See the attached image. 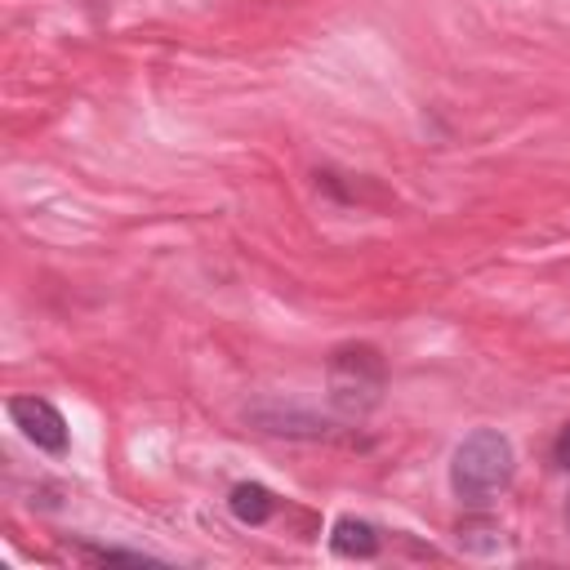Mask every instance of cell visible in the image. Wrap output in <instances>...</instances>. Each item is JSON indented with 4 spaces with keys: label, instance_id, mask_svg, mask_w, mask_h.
Segmentation results:
<instances>
[{
    "label": "cell",
    "instance_id": "6da1fadb",
    "mask_svg": "<svg viewBox=\"0 0 570 570\" xmlns=\"http://www.w3.org/2000/svg\"><path fill=\"white\" fill-rule=\"evenodd\" d=\"M512 472H517V454H512V441L499 428L468 432L450 454V490L463 508L494 503L512 485Z\"/></svg>",
    "mask_w": 570,
    "mask_h": 570
},
{
    "label": "cell",
    "instance_id": "7a4b0ae2",
    "mask_svg": "<svg viewBox=\"0 0 570 570\" xmlns=\"http://www.w3.org/2000/svg\"><path fill=\"white\" fill-rule=\"evenodd\" d=\"M383 387H387V370H383V356L370 343L334 347V356H330V401L343 419H365L383 401Z\"/></svg>",
    "mask_w": 570,
    "mask_h": 570
},
{
    "label": "cell",
    "instance_id": "3957f363",
    "mask_svg": "<svg viewBox=\"0 0 570 570\" xmlns=\"http://www.w3.org/2000/svg\"><path fill=\"white\" fill-rule=\"evenodd\" d=\"M13 428L45 454H67V419L45 396H9Z\"/></svg>",
    "mask_w": 570,
    "mask_h": 570
},
{
    "label": "cell",
    "instance_id": "277c9868",
    "mask_svg": "<svg viewBox=\"0 0 570 570\" xmlns=\"http://www.w3.org/2000/svg\"><path fill=\"white\" fill-rule=\"evenodd\" d=\"M330 548L347 561H370L379 552V530L361 517H338L334 530H330Z\"/></svg>",
    "mask_w": 570,
    "mask_h": 570
},
{
    "label": "cell",
    "instance_id": "5b68a950",
    "mask_svg": "<svg viewBox=\"0 0 570 570\" xmlns=\"http://www.w3.org/2000/svg\"><path fill=\"white\" fill-rule=\"evenodd\" d=\"M227 508H232V517H236L240 525H263V521L276 512V499H272L267 485H258V481H240V485L227 494Z\"/></svg>",
    "mask_w": 570,
    "mask_h": 570
},
{
    "label": "cell",
    "instance_id": "8992f818",
    "mask_svg": "<svg viewBox=\"0 0 570 570\" xmlns=\"http://www.w3.org/2000/svg\"><path fill=\"white\" fill-rule=\"evenodd\" d=\"M89 557H98V561H129V566H147L151 557H142V552H120V548H94Z\"/></svg>",
    "mask_w": 570,
    "mask_h": 570
},
{
    "label": "cell",
    "instance_id": "52a82bcc",
    "mask_svg": "<svg viewBox=\"0 0 570 570\" xmlns=\"http://www.w3.org/2000/svg\"><path fill=\"white\" fill-rule=\"evenodd\" d=\"M552 454H557V463H561V468L570 472V428H566V432L557 436V450H552Z\"/></svg>",
    "mask_w": 570,
    "mask_h": 570
},
{
    "label": "cell",
    "instance_id": "ba28073f",
    "mask_svg": "<svg viewBox=\"0 0 570 570\" xmlns=\"http://www.w3.org/2000/svg\"><path fill=\"white\" fill-rule=\"evenodd\" d=\"M566 525H570V503H566Z\"/></svg>",
    "mask_w": 570,
    "mask_h": 570
}]
</instances>
